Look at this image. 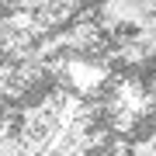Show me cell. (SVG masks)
<instances>
[{
    "instance_id": "277c9868",
    "label": "cell",
    "mask_w": 156,
    "mask_h": 156,
    "mask_svg": "<svg viewBox=\"0 0 156 156\" xmlns=\"http://www.w3.org/2000/svg\"><path fill=\"white\" fill-rule=\"evenodd\" d=\"M149 94H153V108H156V83H153V87H149Z\"/></svg>"
},
{
    "instance_id": "7a4b0ae2",
    "label": "cell",
    "mask_w": 156,
    "mask_h": 156,
    "mask_svg": "<svg viewBox=\"0 0 156 156\" xmlns=\"http://www.w3.org/2000/svg\"><path fill=\"white\" fill-rule=\"evenodd\" d=\"M149 17H156V0H101L94 11L101 31H118V28L139 31Z\"/></svg>"
},
{
    "instance_id": "3957f363",
    "label": "cell",
    "mask_w": 156,
    "mask_h": 156,
    "mask_svg": "<svg viewBox=\"0 0 156 156\" xmlns=\"http://www.w3.org/2000/svg\"><path fill=\"white\" fill-rule=\"evenodd\" d=\"M0 156H31L28 142L17 135V128H0Z\"/></svg>"
},
{
    "instance_id": "6da1fadb",
    "label": "cell",
    "mask_w": 156,
    "mask_h": 156,
    "mask_svg": "<svg viewBox=\"0 0 156 156\" xmlns=\"http://www.w3.org/2000/svg\"><path fill=\"white\" fill-rule=\"evenodd\" d=\"M52 69L62 73V80H66V90H73L76 97H94L101 90L108 87V80H111V73H108L104 62L90 59V56H69V59H59L52 62Z\"/></svg>"
}]
</instances>
